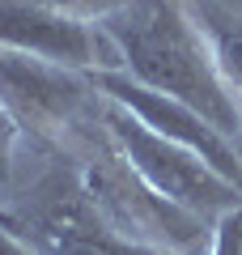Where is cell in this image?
Masks as SVG:
<instances>
[{"label": "cell", "mask_w": 242, "mask_h": 255, "mask_svg": "<svg viewBox=\"0 0 242 255\" xmlns=\"http://www.w3.org/2000/svg\"><path fill=\"white\" fill-rule=\"evenodd\" d=\"M98 26L115 43L119 68L132 81L196 107L225 136H242V111L213 60L191 0H132Z\"/></svg>", "instance_id": "1"}, {"label": "cell", "mask_w": 242, "mask_h": 255, "mask_svg": "<svg viewBox=\"0 0 242 255\" xmlns=\"http://www.w3.org/2000/svg\"><path fill=\"white\" fill-rule=\"evenodd\" d=\"M0 47L68 64L81 73L119 68V51L98 21H81L47 0H0Z\"/></svg>", "instance_id": "6"}, {"label": "cell", "mask_w": 242, "mask_h": 255, "mask_svg": "<svg viewBox=\"0 0 242 255\" xmlns=\"http://www.w3.org/2000/svg\"><path fill=\"white\" fill-rule=\"evenodd\" d=\"M191 13H196L208 47H213V60L221 68L225 85L234 94H242V9L217 4V0H191Z\"/></svg>", "instance_id": "8"}, {"label": "cell", "mask_w": 242, "mask_h": 255, "mask_svg": "<svg viewBox=\"0 0 242 255\" xmlns=\"http://www.w3.org/2000/svg\"><path fill=\"white\" fill-rule=\"evenodd\" d=\"M68 157L77 162V174H81V183H85V191L98 200V209L107 213L123 234L140 238V243H149V247H161V251H174V255L208 251L213 226L200 221L196 213L179 209L174 200L157 196V191L127 166V157L115 149V140L107 136V128H102L98 115L68 140Z\"/></svg>", "instance_id": "2"}, {"label": "cell", "mask_w": 242, "mask_h": 255, "mask_svg": "<svg viewBox=\"0 0 242 255\" xmlns=\"http://www.w3.org/2000/svg\"><path fill=\"white\" fill-rule=\"evenodd\" d=\"M98 119H102V128H107V136L115 140V149L127 157V166H132L157 196H166V200H174L179 209L196 213L200 221L213 226L225 209H234V204L242 200L238 183H230L221 170H213L200 153H191V149L157 136L153 128H144L140 119H136L132 111H123L119 102L102 98Z\"/></svg>", "instance_id": "4"}, {"label": "cell", "mask_w": 242, "mask_h": 255, "mask_svg": "<svg viewBox=\"0 0 242 255\" xmlns=\"http://www.w3.org/2000/svg\"><path fill=\"white\" fill-rule=\"evenodd\" d=\"M51 9L68 13V17H81V21H107L115 17L119 9H127L132 0H47Z\"/></svg>", "instance_id": "11"}, {"label": "cell", "mask_w": 242, "mask_h": 255, "mask_svg": "<svg viewBox=\"0 0 242 255\" xmlns=\"http://www.w3.org/2000/svg\"><path fill=\"white\" fill-rule=\"evenodd\" d=\"M204 255H242V200L213 221V238Z\"/></svg>", "instance_id": "10"}, {"label": "cell", "mask_w": 242, "mask_h": 255, "mask_svg": "<svg viewBox=\"0 0 242 255\" xmlns=\"http://www.w3.org/2000/svg\"><path fill=\"white\" fill-rule=\"evenodd\" d=\"M21 136H26V128H21V124H17V115H13V111L0 102V187H9V183H13Z\"/></svg>", "instance_id": "9"}, {"label": "cell", "mask_w": 242, "mask_h": 255, "mask_svg": "<svg viewBox=\"0 0 242 255\" xmlns=\"http://www.w3.org/2000/svg\"><path fill=\"white\" fill-rule=\"evenodd\" d=\"M13 217L34 255H174L123 234L85 191L72 157L51 166L21 196V213Z\"/></svg>", "instance_id": "3"}, {"label": "cell", "mask_w": 242, "mask_h": 255, "mask_svg": "<svg viewBox=\"0 0 242 255\" xmlns=\"http://www.w3.org/2000/svg\"><path fill=\"white\" fill-rule=\"evenodd\" d=\"M0 255H34V251H30V243L17 234V230L0 226Z\"/></svg>", "instance_id": "12"}, {"label": "cell", "mask_w": 242, "mask_h": 255, "mask_svg": "<svg viewBox=\"0 0 242 255\" xmlns=\"http://www.w3.org/2000/svg\"><path fill=\"white\" fill-rule=\"evenodd\" d=\"M94 81H98L102 98H111V102H119L123 111H132L144 128L157 132V136H166V140H174V145L200 153L213 170H221L230 183L242 187V149L234 145V136H225L213 119L200 115L196 107H187V102L170 98V94H157V90H149V85L132 81L123 68L94 73Z\"/></svg>", "instance_id": "7"}, {"label": "cell", "mask_w": 242, "mask_h": 255, "mask_svg": "<svg viewBox=\"0 0 242 255\" xmlns=\"http://www.w3.org/2000/svg\"><path fill=\"white\" fill-rule=\"evenodd\" d=\"M0 102L17 115L26 136L43 145H68L102 107L94 73L0 47Z\"/></svg>", "instance_id": "5"}]
</instances>
